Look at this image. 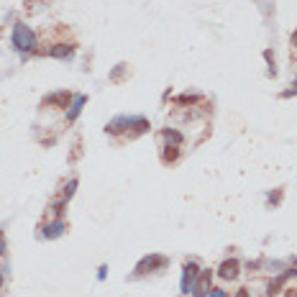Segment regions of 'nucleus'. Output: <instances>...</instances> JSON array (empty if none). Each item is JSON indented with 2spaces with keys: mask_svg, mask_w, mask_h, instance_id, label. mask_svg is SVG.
Returning a JSON list of instances; mask_svg holds the SVG:
<instances>
[{
  "mask_svg": "<svg viewBox=\"0 0 297 297\" xmlns=\"http://www.w3.org/2000/svg\"><path fill=\"white\" fill-rule=\"evenodd\" d=\"M13 47L18 51H33L36 49V36L26 23H16L13 26Z\"/></svg>",
  "mask_w": 297,
  "mask_h": 297,
  "instance_id": "nucleus-1",
  "label": "nucleus"
},
{
  "mask_svg": "<svg viewBox=\"0 0 297 297\" xmlns=\"http://www.w3.org/2000/svg\"><path fill=\"white\" fill-rule=\"evenodd\" d=\"M167 264H169L167 256H161V254H149L146 259H141V262H139L136 274H149V272H154V269H164Z\"/></svg>",
  "mask_w": 297,
  "mask_h": 297,
  "instance_id": "nucleus-2",
  "label": "nucleus"
},
{
  "mask_svg": "<svg viewBox=\"0 0 297 297\" xmlns=\"http://www.w3.org/2000/svg\"><path fill=\"white\" fill-rule=\"evenodd\" d=\"M210 287H213V272H210V269H203V272L197 274V282L192 287V295L195 297H208L210 295Z\"/></svg>",
  "mask_w": 297,
  "mask_h": 297,
  "instance_id": "nucleus-3",
  "label": "nucleus"
},
{
  "mask_svg": "<svg viewBox=\"0 0 297 297\" xmlns=\"http://www.w3.org/2000/svg\"><path fill=\"white\" fill-rule=\"evenodd\" d=\"M197 274H200V266H197L195 262H187L185 269H182V292H192V287L197 282Z\"/></svg>",
  "mask_w": 297,
  "mask_h": 297,
  "instance_id": "nucleus-4",
  "label": "nucleus"
},
{
  "mask_svg": "<svg viewBox=\"0 0 297 297\" xmlns=\"http://www.w3.org/2000/svg\"><path fill=\"white\" fill-rule=\"evenodd\" d=\"M69 100H72V95L67 90H59V93H51L44 97V108H67Z\"/></svg>",
  "mask_w": 297,
  "mask_h": 297,
  "instance_id": "nucleus-5",
  "label": "nucleus"
},
{
  "mask_svg": "<svg viewBox=\"0 0 297 297\" xmlns=\"http://www.w3.org/2000/svg\"><path fill=\"white\" fill-rule=\"evenodd\" d=\"M238 269H241V264L236 262V259H226V262L218 266V274L223 277V280H236V277H238Z\"/></svg>",
  "mask_w": 297,
  "mask_h": 297,
  "instance_id": "nucleus-6",
  "label": "nucleus"
},
{
  "mask_svg": "<svg viewBox=\"0 0 297 297\" xmlns=\"http://www.w3.org/2000/svg\"><path fill=\"white\" fill-rule=\"evenodd\" d=\"M128 125H131V118H128V115H118V118H113L110 123L105 125V131L115 136V133H123L125 128H128Z\"/></svg>",
  "mask_w": 297,
  "mask_h": 297,
  "instance_id": "nucleus-7",
  "label": "nucleus"
},
{
  "mask_svg": "<svg viewBox=\"0 0 297 297\" xmlns=\"http://www.w3.org/2000/svg\"><path fill=\"white\" fill-rule=\"evenodd\" d=\"M75 54V44H57V47L49 49V57L54 59H69Z\"/></svg>",
  "mask_w": 297,
  "mask_h": 297,
  "instance_id": "nucleus-8",
  "label": "nucleus"
},
{
  "mask_svg": "<svg viewBox=\"0 0 297 297\" xmlns=\"http://www.w3.org/2000/svg\"><path fill=\"white\" fill-rule=\"evenodd\" d=\"M67 231V226H64V220H54V223H49V226H44V236H47V238H57V236H62V233H64Z\"/></svg>",
  "mask_w": 297,
  "mask_h": 297,
  "instance_id": "nucleus-9",
  "label": "nucleus"
},
{
  "mask_svg": "<svg viewBox=\"0 0 297 297\" xmlns=\"http://www.w3.org/2000/svg\"><path fill=\"white\" fill-rule=\"evenodd\" d=\"M292 274H295V272H284V274H280V277H274V280L269 282V287H266V295H269V297H274V295H277V292H280L282 287H284L287 277H292Z\"/></svg>",
  "mask_w": 297,
  "mask_h": 297,
  "instance_id": "nucleus-10",
  "label": "nucleus"
},
{
  "mask_svg": "<svg viewBox=\"0 0 297 297\" xmlns=\"http://www.w3.org/2000/svg\"><path fill=\"white\" fill-rule=\"evenodd\" d=\"M87 103V97L85 95H77L75 100H72V105H69V113H67V123H72V121H77V115H79V110H82V105Z\"/></svg>",
  "mask_w": 297,
  "mask_h": 297,
  "instance_id": "nucleus-11",
  "label": "nucleus"
},
{
  "mask_svg": "<svg viewBox=\"0 0 297 297\" xmlns=\"http://www.w3.org/2000/svg\"><path fill=\"white\" fill-rule=\"evenodd\" d=\"M161 139H164L167 141V146H182V133H179V131H174V128H164V131H161Z\"/></svg>",
  "mask_w": 297,
  "mask_h": 297,
  "instance_id": "nucleus-12",
  "label": "nucleus"
},
{
  "mask_svg": "<svg viewBox=\"0 0 297 297\" xmlns=\"http://www.w3.org/2000/svg\"><path fill=\"white\" fill-rule=\"evenodd\" d=\"M177 149L179 146H164V151H161V161H164V164H172V161H177V156H179Z\"/></svg>",
  "mask_w": 297,
  "mask_h": 297,
  "instance_id": "nucleus-13",
  "label": "nucleus"
},
{
  "mask_svg": "<svg viewBox=\"0 0 297 297\" xmlns=\"http://www.w3.org/2000/svg\"><path fill=\"white\" fill-rule=\"evenodd\" d=\"M177 103H179V105H187V103H190V105H192V103H200V95H190V93H187V95H179V97H177Z\"/></svg>",
  "mask_w": 297,
  "mask_h": 297,
  "instance_id": "nucleus-14",
  "label": "nucleus"
},
{
  "mask_svg": "<svg viewBox=\"0 0 297 297\" xmlns=\"http://www.w3.org/2000/svg\"><path fill=\"white\" fill-rule=\"evenodd\" d=\"M75 187H77V179H69V185L64 187V200H69V197L75 195Z\"/></svg>",
  "mask_w": 297,
  "mask_h": 297,
  "instance_id": "nucleus-15",
  "label": "nucleus"
},
{
  "mask_svg": "<svg viewBox=\"0 0 297 297\" xmlns=\"http://www.w3.org/2000/svg\"><path fill=\"white\" fill-rule=\"evenodd\" d=\"M210 297H228L226 290H210Z\"/></svg>",
  "mask_w": 297,
  "mask_h": 297,
  "instance_id": "nucleus-16",
  "label": "nucleus"
},
{
  "mask_svg": "<svg viewBox=\"0 0 297 297\" xmlns=\"http://www.w3.org/2000/svg\"><path fill=\"white\" fill-rule=\"evenodd\" d=\"M3 251H5V238L0 236V256H3Z\"/></svg>",
  "mask_w": 297,
  "mask_h": 297,
  "instance_id": "nucleus-17",
  "label": "nucleus"
},
{
  "mask_svg": "<svg viewBox=\"0 0 297 297\" xmlns=\"http://www.w3.org/2000/svg\"><path fill=\"white\" fill-rule=\"evenodd\" d=\"M236 297H249V290H238V292H236Z\"/></svg>",
  "mask_w": 297,
  "mask_h": 297,
  "instance_id": "nucleus-18",
  "label": "nucleus"
},
{
  "mask_svg": "<svg viewBox=\"0 0 297 297\" xmlns=\"http://www.w3.org/2000/svg\"><path fill=\"white\" fill-rule=\"evenodd\" d=\"M287 297H297V290H287Z\"/></svg>",
  "mask_w": 297,
  "mask_h": 297,
  "instance_id": "nucleus-19",
  "label": "nucleus"
},
{
  "mask_svg": "<svg viewBox=\"0 0 297 297\" xmlns=\"http://www.w3.org/2000/svg\"><path fill=\"white\" fill-rule=\"evenodd\" d=\"M292 44H295V47H297V31L292 33Z\"/></svg>",
  "mask_w": 297,
  "mask_h": 297,
  "instance_id": "nucleus-20",
  "label": "nucleus"
},
{
  "mask_svg": "<svg viewBox=\"0 0 297 297\" xmlns=\"http://www.w3.org/2000/svg\"><path fill=\"white\" fill-rule=\"evenodd\" d=\"M0 287H3V272H0Z\"/></svg>",
  "mask_w": 297,
  "mask_h": 297,
  "instance_id": "nucleus-21",
  "label": "nucleus"
}]
</instances>
